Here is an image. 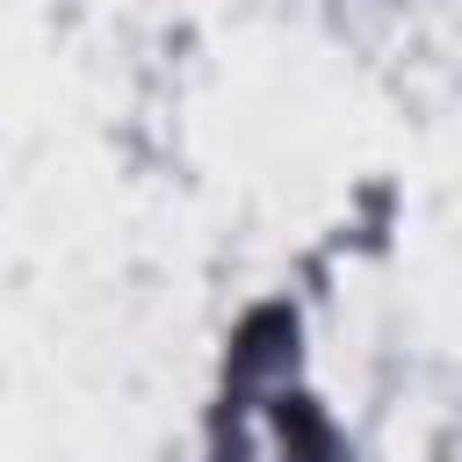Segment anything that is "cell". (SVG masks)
Returning a JSON list of instances; mask_svg holds the SVG:
<instances>
[{
    "label": "cell",
    "instance_id": "obj_1",
    "mask_svg": "<svg viewBox=\"0 0 462 462\" xmlns=\"http://www.w3.org/2000/svg\"><path fill=\"white\" fill-rule=\"evenodd\" d=\"M296 339L289 318H274V346H260V325L231 346V390L217 411V455L209 462H346L318 404L289 383L296 361L282 354Z\"/></svg>",
    "mask_w": 462,
    "mask_h": 462
}]
</instances>
